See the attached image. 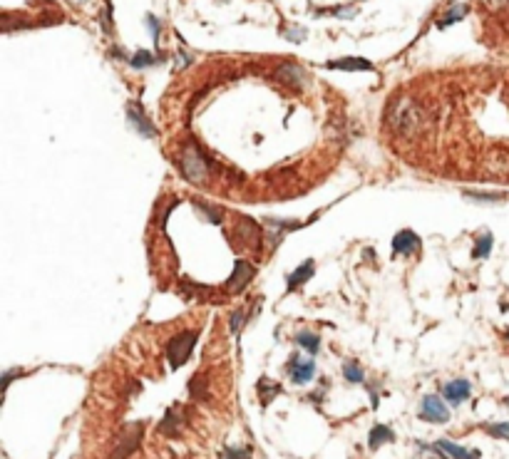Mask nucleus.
<instances>
[{
  "label": "nucleus",
  "instance_id": "5701e85b",
  "mask_svg": "<svg viewBox=\"0 0 509 459\" xmlns=\"http://www.w3.org/2000/svg\"><path fill=\"white\" fill-rule=\"evenodd\" d=\"M251 457V452L248 449H236V447H229V449H224V459H248Z\"/></svg>",
  "mask_w": 509,
  "mask_h": 459
},
{
  "label": "nucleus",
  "instance_id": "6ab92c4d",
  "mask_svg": "<svg viewBox=\"0 0 509 459\" xmlns=\"http://www.w3.org/2000/svg\"><path fill=\"white\" fill-rule=\"evenodd\" d=\"M447 13H450V15H447V18H442V20H440V23H437L440 27H447V25H452V23H455V20H462V18H465V15H467V5H457V8H450V10H447Z\"/></svg>",
  "mask_w": 509,
  "mask_h": 459
},
{
  "label": "nucleus",
  "instance_id": "4468645a",
  "mask_svg": "<svg viewBox=\"0 0 509 459\" xmlns=\"http://www.w3.org/2000/svg\"><path fill=\"white\" fill-rule=\"evenodd\" d=\"M311 276H313V261H305L303 266H299L291 276H288V291H293L296 286L305 283L308 278H311Z\"/></svg>",
  "mask_w": 509,
  "mask_h": 459
},
{
  "label": "nucleus",
  "instance_id": "423d86ee",
  "mask_svg": "<svg viewBox=\"0 0 509 459\" xmlns=\"http://www.w3.org/2000/svg\"><path fill=\"white\" fill-rule=\"evenodd\" d=\"M470 392H472V388H470V383L467 380H452V383H447L445 385V390H442V395H445V400L450 402V405H462V402L470 397Z\"/></svg>",
  "mask_w": 509,
  "mask_h": 459
},
{
  "label": "nucleus",
  "instance_id": "393cba45",
  "mask_svg": "<svg viewBox=\"0 0 509 459\" xmlns=\"http://www.w3.org/2000/svg\"><path fill=\"white\" fill-rule=\"evenodd\" d=\"M487 432L495 434V437H507L509 440V425H490Z\"/></svg>",
  "mask_w": 509,
  "mask_h": 459
},
{
  "label": "nucleus",
  "instance_id": "6e6552de",
  "mask_svg": "<svg viewBox=\"0 0 509 459\" xmlns=\"http://www.w3.org/2000/svg\"><path fill=\"white\" fill-rule=\"evenodd\" d=\"M325 67L328 70H343V72H370L373 70V63L365 58H340V60H331V63H325Z\"/></svg>",
  "mask_w": 509,
  "mask_h": 459
},
{
  "label": "nucleus",
  "instance_id": "cd10ccee",
  "mask_svg": "<svg viewBox=\"0 0 509 459\" xmlns=\"http://www.w3.org/2000/svg\"><path fill=\"white\" fill-rule=\"evenodd\" d=\"M490 3H492V5H495V8H499V5H504L507 0H490Z\"/></svg>",
  "mask_w": 509,
  "mask_h": 459
},
{
  "label": "nucleus",
  "instance_id": "4be33fe9",
  "mask_svg": "<svg viewBox=\"0 0 509 459\" xmlns=\"http://www.w3.org/2000/svg\"><path fill=\"white\" fill-rule=\"evenodd\" d=\"M197 209H202V214H204L206 219H209L211 223H221V214H219L217 209H211V206L202 204V201H197Z\"/></svg>",
  "mask_w": 509,
  "mask_h": 459
},
{
  "label": "nucleus",
  "instance_id": "1a4fd4ad",
  "mask_svg": "<svg viewBox=\"0 0 509 459\" xmlns=\"http://www.w3.org/2000/svg\"><path fill=\"white\" fill-rule=\"evenodd\" d=\"M254 266L251 263H246V261H236V266H234V276H231L229 281H226V288H231V291H241L243 286H246L251 278H254Z\"/></svg>",
  "mask_w": 509,
  "mask_h": 459
},
{
  "label": "nucleus",
  "instance_id": "2eb2a0df",
  "mask_svg": "<svg viewBox=\"0 0 509 459\" xmlns=\"http://www.w3.org/2000/svg\"><path fill=\"white\" fill-rule=\"evenodd\" d=\"M157 60H164V58H157V55H152V52L140 50L137 55H132V58H129V65H132L134 70H142V67H149V65H154Z\"/></svg>",
  "mask_w": 509,
  "mask_h": 459
},
{
  "label": "nucleus",
  "instance_id": "39448f33",
  "mask_svg": "<svg viewBox=\"0 0 509 459\" xmlns=\"http://www.w3.org/2000/svg\"><path fill=\"white\" fill-rule=\"evenodd\" d=\"M422 241L418 238V234H413L410 229L405 231H398V236L393 238V251L395 254H402V256H410L415 251H420Z\"/></svg>",
  "mask_w": 509,
  "mask_h": 459
},
{
  "label": "nucleus",
  "instance_id": "f257e3e1",
  "mask_svg": "<svg viewBox=\"0 0 509 459\" xmlns=\"http://www.w3.org/2000/svg\"><path fill=\"white\" fill-rule=\"evenodd\" d=\"M197 340H199V333L197 331L179 333L177 338L169 343V348H166V355H169V365H172V368H179V365H184L186 360H189V355H191V350H194Z\"/></svg>",
  "mask_w": 509,
  "mask_h": 459
},
{
  "label": "nucleus",
  "instance_id": "f8f14e48",
  "mask_svg": "<svg viewBox=\"0 0 509 459\" xmlns=\"http://www.w3.org/2000/svg\"><path fill=\"white\" fill-rule=\"evenodd\" d=\"M393 440H395V432H393V429L385 427V425H376V427L370 429L368 445H370V449H380L382 445H390Z\"/></svg>",
  "mask_w": 509,
  "mask_h": 459
},
{
  "label": "nucleus",
  "instance_id": "b1692460",
  "mask_svg": "<svg viewBox=\"0 0 509 459\" xmlns=\"http://www.w3.org/2000/svg\"><path fill=\"white\" fill-rule=\"evenodd\" d=\"M147 25H149V30H152V38L154 43H160V23H157V18L154 15H147Z\"/></svg>",
  "mask_w": 509,
  "mask_h": 459
},
{
  "label": "nucleus",
  "instance_id": "9d476101",
  "mask_svg": "<svg viewBox=\"0 0 509 459\" xmlns=\"http://www.w3.org/2000/svg\"><path fill=\"white\" fill-rule=\"evenodd\" d=\"M435 447H437V449H442V452H445L450 459H479L477 449L467 452L465 447L455 445V442H450V440H437V442H435Z\"/></svg>",
  "mask_w": 509,
  "mask_h": 459
},
{
  "label": "nucleus",
  "instance_id": "a211bd4d",
  "mask_svg": "<svg viewBox=\"0 0 509 459\" xmlns=\"http://www.w3.org/2000/svg\"><path fill=\"white\" fill-rule=\"evenodd\" d=\"M343 377L348 380V383L358 385V383H363V380H365V372H363V368H360L358 363H348L343 368Z\"/></svg>",
  "mask_w": 509,
  "mask_h": 459
},
{
  "label": "nucleus",
  "instance_id": "0eeeda50",
  "mask_svg": "<svg viewBox=\"0 0 509 459\" xmlns=\"http://www.w3.org/2000/svg\"><path fill=\"white\" fill-rule=\"evenodd\" d=\"M127 120L132 122V127H134V129H140V132L144 134V137H154V134H157V132H154V124H152L149 120H147V117H144V109H142L137 102H129V104H127Z\"/></svg>",
  "mask_w": 509,
  "mask_h": 459
},
{
  "label": "nucleus",
  "instance_id": "f03ea898",
  "mask_svg": "<svg viewBox=\"0 0 509 459\" xmlns=\"http://www.w3.org/2000/svg\"><path fill=\"white\" fill-rule=\"evenodd\" d=\"M182 174H184L189 181H202L206 177V159L202 157L197 147H186L182 152Z\"/></svg>",
  "mask_w": 509,
  "mask_h": 459
},
{
  "label": "nucleus",
  "instance_id": "aec40b11",
  "mask_svg": "<svg viewBox=\"0 0 509 459\" xmlns=\"http://www.w3.org/2000/svg\"><path fill=\"white\" fill-rule=\"evenodd\" d=\"M283 30V38L291 40V43H303L305 40V30L303 27H296V25H283L281 27Z\"/></svg>",
  "mask_w": 509,
  "mask_h": 459
},
{
  "label": "nucleus",
  "instance_id": "20e7f679",
  "mask_svg": "<svg viewBox=\"0 0 509 459\" xmlns=\"http://www.w3.org/2000/svg\"><path fill=\"white\" fill-rule=\"evenodd\" d=\"M276 77H279L283 85H288V87H293V89H303L305 87V80H308L305 70L301 67V65H296V63L279 65V70H276Z\"/></svg>",
  "mask_w": 509,
  "mask_h": 459
},
{
  "label": "nucleus",
  "instance_id": "9b49d317",
  "mask_svg": "<svg viewBox=\"0 0 509 459\" xmlns=\"http://www.w3.org/2000/svg\"><path fill=\"white\" fill-rule=\"evenodd\" d=\"M313 375H316V363L313 360H303V363H293L291 368V377H293V383L296 385H305V383H311Z\"/></svg>",
  "mask_w": 509,
  "mask_h": 459
},
{
  "label": "nucleus",
  "instance_id": "c85d7f7f",
  "mask_svg": "<svg viewBox=\"0 0 509 459\" xmlns=\"http://www.w3.org/2000/svg\"><path fill=\"white\" fill-rule=\"evenodd\" d=\"M507 335H509V333H507Z\"/></svg>",
  "mask_w": 509,
  "mask_h": 459
},
{
  "label": "nucleus",
  "instance_id": "a878e982",
  "mask_svg": "<svg viewBox=\"0 0 509 459\" xmlns=\"http://www.w3.org/2000/svg\"><path fill=\"white\" fill-rule=\"evenodd\" d=\"M465 197L470 199H477V201H497V194H472V192H465Z\"/></svg>",
  "mask_w": 509,
  "mask_h": 459
},
{
  "label": "nucleus",
  "instance_id": "f3484780",
  "mask_svg": "<svg viewBox=\"0 0 509 459\" xmlns=\"http://www.w3.org/2000/svg\"><path fill=\"white\" fill-rule=\"evenodd\" d=\"M296 343H299L301 348H305V350L311 352V355H316V352H318V348H321L318 335H313V333H299V335H296Z\"/></svg>",
  "mask_w": 509,
  "mask_h": 459
},
{
  "label": "nucleus",
  "instance_id": "bb28decb",
  "mask_svg": "<svg viewBox=\"0 0 509 459\" xmlns=\"http://www.w3.org/2000/svg\"><path fill=\"white\" fill-rule=\"evenodd\" d=\"M241 323H243V313H234V315H231V331H239V328H241Z\"/></svg>",
  "mask_w": 509,
  "mask_h": 459
},
{
  "label": "nucleus",
  "instance_id": "ddd939ff",
  "mask_svg": "<svg viewBox=\"0 0 509 459\" xmlns=\"http://www.w3.org/2000/svg\"><path fill=\"white\" fill-rule=\"evenodd\" d=\"M129 432H124V440L117 445V452H115V459H122L127 457L129 452H132L134 447H137V440L142 437V425H132V437H127Z\"/></svg>",
  "mask_w": 509,
  "mask_h": 459
},
{
  "label": "nucleus",
  "instance_id": "dca6fc26",
  "mask_svg": "<svg viewBox=\"0 0 509 459\" xmlns=\"http://www.w3.org/2000/svg\"><path fill=\"white\" fill-rule=\"evenodd\" d=\"M356 13H358L356 8L348 5V8H318V10H316L313 15H316V18H318V15H336V18L350 20V18H356Z\"/></svg>",
  "mask_w": 509,
  "mask_h": 459
},
{
  "label": "nucleus",
  "instance_id": "412c9836",
  "mask_svg": "<svg viewBox=\"0 0 509 459\" xmlns=\"http://www.w3.org/2000/svg\"><path fill=\"white\" fill-rule=\"evenodd\" d=\"M490 249H492V236L490 234H484V236L475 243V256H477V258H487V256H490Z\"/></svg>",
  "mask_w": 509,
  "mask_h": 459
},
{
  "label": "nucleus",
  "instance_id": "7ed1b4c3",
  "mask_svg": "<svg viewBox=\"0 0 509 459\" xmlns=\"http://www.w3.org/2000/svg\"><path fill=\"white\" fill-rule=\"evenodd\" d=\"M420 420L433 422V425H445L450 420V410L437 395H427L422 400V410H420Z\"/></svg>",
  "mask_w": 509,
  "mask_h": 459
}]
</instances>
